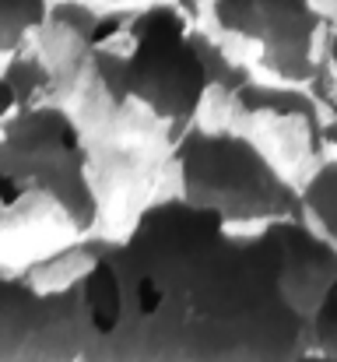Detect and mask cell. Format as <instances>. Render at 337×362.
<instances>
[{"mask_svg":"<svg viewBox=\"0 0 337 362\" xmlns=\"http://www.w3.org/2000/svg\"><path fill=\"white\" fill-rule=\"evenodd\" d=\"M81 362H292L309 320L267 229L165 194L81 281Z\"/></svg>","mask_w":337,"mask_h":362,"instance_id":"cell-1","label":"cell"},{"mask_svg":"<svg viewBox=\"0 0 337 362\" xmlns=\"http://www.w3.org/2000/svg\"><path fill=\"white\" fill-rule=\"evenodd\" d=\"M204 92L197 18L183 0L102 11L71 110L88 141L106 236L126 233L148 204L172 194L176 151L201 123Z\"/></svg>","mask_w":337,"mask_h":362,"instance_id":"cell-2","label":"cell"},{"mask_svg":"<svg viewBox=\"0 0 337 362\" xmlns=\"http://www.w3.org/2000/svg\"><path fill=\"white\" fill-rule=\"evenodd\" d=\"M95 233H102V201L74 110L42 103L0 120L4 271Z\"/></svg>","mask_w":337,"mask_h":362,"instance_id":"cell-3","label":"cell"},{"mask_svg":"<svg viewBox=\"0 0 337 362\" xmlns=\"http://www.w3.org/2000/svg\"><path fill=\"white\" fill-rule=\"evenodd\" d=\"M172 194L222 215L228 226L264 229L278 218L302 215L299 183L246 134L197 123L172 169Z\"/></svg>","mask_w":337,"mask_h":362,"instance_id":"cell-4","label":"cell"},{"mask_svg":"<svg viewBox=\"0 0 337 362\" xmlns=\"http://www.w3.org/2000/svg\"><path fill=\"white\" fill-rule=\"evenodd\" d=\"M194 18L264 78L309 85L320 71L324 18L313 0H183Z\"/></svg>","mask_w":337,"mask_h":362,"instance_id":"cell-5","label":"cell"},{"mask_svg":"<svg viewBox=\"0 0 337 362\" xmlns=\"http://www.w3.org/2000/svg\"><path fill=\"white\" fill-rule=\"evenodd\" d=\"M225 127L264 148L299 187L331 155V117L317 92L299 81L253 74L239 88Z\"/></svg>","mask_w":337,"mask_h":362,"instance_id":"cell-6","label":"cell"},{"mask_svg":"<svg viewBox=\"0 0 337 362\" xmlns=\"http://www.w3.org/2000/svg\"><path fill=\"white\" fill-rule=\"evenodd\" d=\"M81 281L42 288L21 271L0 278V362H81Z\"/></svg>","mask_w":337,"mask_h":362,"instance_id":"cell-7","label":"cell"},{"mask_svg":"<svg viewBox=\"0 0 337 362\" xmlns=\"http://www.w3.org/2000/svg\"><path fill=\"white\" fill-rule=\"evenodd\" d=\"M106 4L95 0H53L42 28L35 32L32 46L42 53V60L53 71L57 85V103L71 106L78 81L95 53V32Z\"/></svg>","mask_w":337,"mask_h":362,"instance_id":"cell-8","label":"cell"},{"mask_svg":"<svg viewBox=\"0 0 337 362\" xmlns=\"http://www.w3.org/2000/svg\"><path fill=\"white\" fill-rule=\"evenodd\" d=\"M264 229L271 233V240L281 250L285 288H288L292 303L309 320L313 306L324 299V292L337 278V243L327 240L306 215H288V218H278Z\"/></svg>","mask_w":337,"mask_h":362,"instance_id":"cell-9","label":"cell"},{"mask_svg":"<svg viewBox=\"0 0 337 362\" xmlns=\"http://www.w3.org/2000/svg\"><path fill=\"white\" fill-rule=\"evenodd\" d=\"M0 85H4V106H0V120L42 106V103H57V85H53V71L42 60V53L28 42L14 53L4 57L0 67Z\"/></svg>","mask_w":337,"mask_h":362,"instance_id":"cell-10","label":"cell"},{"mask_svg":"<svg viewBox=\"0 0 337 362\" xmlns=\"http://www.w3.org/2000/svg\"><path fill=\"white\" fill-rule=\"evenodd\" d=\"M302 194V215L327 236L337 243V151H331L313 176L299 187Z\"/></svg>","mask_w":337,"mask_h":362,"instance_id":"cell-11","label":"cell"},{"mask_svg":"<svg viewBox=\"0 0 337 362\" xmlns=\"http://www.w3.org/2000/svg\"><path fill=\"white\" fill-rule=\"evenodd\" d=\"M53 0H0V57L28 46L42 28Z\"/></svg>","mask_w":337,"mask_h":362,"instance_id":"cell-12","label":"cell"},{"mask_svg":"<svg viewBox=\"0 0 337 362\" xmlns=\"http://www.w3.org/2000/svg\"><path fill=\"white\" fill-rule=\"evenodd\" d=\"M309 349L337 359V278L309 313Z\"/></svg>","mask_w":337,"mask_h":362,"instance_id":"cell-13","label":"cell"},{"mask_svg":"<svg viewBox=\"0 0 337 362\" xmlns=\"http://www.w3.org/2000/svg\"><path fill=\"white\" fill-rule=\"evenodd\" d=\"M320 71L331 78V85L337 88V25H331L324 32V49H320Z\"/></svg>","mask_w":337,"mask_h":362,"instance_id":"cell-14","label":"cell"},{"mask_svg":"<svg viewBox=\"0 0 337 362\" xmlns=\"http://www.w3.org/2000/svg\"><path fill=\"white\" fill-rule=\"evenodd\" d=\"M313 7L320 11V18H324V25H327V28L337 25V0H313Z\"/></svg>","mask_w":337,"mask_h":362,"instance_id":"cell-15","label":"cell"},{"mask_svg":"<svg viewBox=\"0 0 337 362\" xmlns=\"http://www.w3.org/2000/svg\"><path fill=\"white\" fill-rule=\"evenodd\" d=\"M292 362H337V359H331V356H324V352H313V349H302L299 356Z\"/></svg>","mask_w":337,"mask_h":362,"instance_id":"cell-16","label":"cell"},{"mask_svg":"<svg viewBox=\"0 0 337 362\" xmlns=\"http://www.w3.org/2000/svg\"><path fill=\"white\" fill-rule=\"evenodd\" d=\"M95 4H106V7H119V4H148V0H95Z\"/></svg>","mask_w":337,"mask_h":362,"instance_id":"cell-17","label":"cell"}]
</instances>
